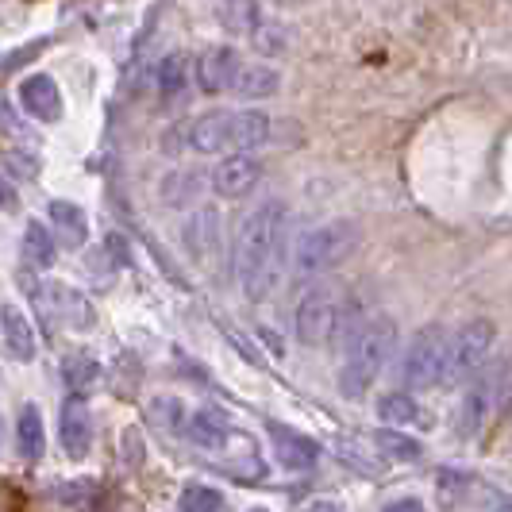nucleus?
Masks as SVG:
<instances>
[{
    "label": "nucleus",
    "instance_id": "14",
    "mask_svg": "<svg viewBox=\"0 0 512 512\" xmlns=\"http://www.w3.org/2000/svg\"><path fill=\"white\" fill-rule=\"evenodd\" d=\"M189 439L197 443V447H205V451H220L231 436H235V424H231V416L224 409H216V405H205V409H197L189 416Z\"/></svg>",
    "mask_w": 512,
    "mask_h": 512
},
{
    "label": "nucleus",
    "instance_id": "24",
    "mask_svg": "<svg viewBox=\"0 0 512 512\" xmlns=\"http://www.w3.org/2000/svg\"><path fill=\"white\" fill-rule=\"evenodd\" d=\"M62 378L70 385V393H85L89 385L101 378V362L93 359V355H85V351H74L62 362Z\"/></svg>",
    "mask_w": 512,
    "mask_h": 512
},
{
    "label": "nucleus",
    "instance_id": "7",
    "mask_svg": "<svg viewBox=\"0 0 512 512\" xmlns=\"http://www.w3.org/2000/svg\"><path fill=\"white\" fill-rule=\"evenodd\" d=\"M509 359L497 362L493 370H486L478 382L470 385L466 393H462L459 401V412H455V436L459 439H470L478 436V428L489 420V412H493V405L505 397V378H509Z\"/></svg>",
    "mask_w": 512,
    "mask_h": 512
},
{
    "label": "nucleus",
    "instance_id": "15",
    "mask_svg": "<svg viewBox=\"0 0 512 512\" xmlns=\"http://www.w3.org/2000/svg\"><path fill=\"white\" fill-rule=\"evenodd\" d=\"M278 135H282V124L266 112H239L235 116V151H266L278 143Z\"/></svg>",
    "mask_w": 512,
    "mask_h": 512
},
{
    "label": "nucleus",
    "instance_id": "26",
    "mask_svg": "<svg viewBox=\"0 0 512 512\" xmlns=\"http://www.w3.org/2000/svg\"><path fill=\"white\" fill-rule=\"evenodd\" d=\"M220 505H224V493H220V489H212V486H201V482L185 486L181 489V497H178L181 512H212V509H220Z\"/></svg>",
    "mask_w": 512,
    "mask_h": 512
},
{
    "label": "nucleus",
    "instance_id": "12",
    "mask_svg": "<svg viewBox=\"0 0 512 512\" xmlns=\"http://www.w3.org/2000/svg\"><path fill=\"white\" fill-rule=\"evenodd\" d=\"M239 70H243V58L231 47H208L201 58H197V85L205 93H228L239 81Z\"/></svg>",
    "mask_w": 512,
    "mask_h": 512
},
{
    "label": "nucleus",
    "instance_id": "23",
    "mask_svg": "<svg viewBox=\"0 0 512 512\" xmlns=\"http://www.w3.org/2000/svg\"><path fill=\"white\" fill-rule=\"evenodd\" d=\"M374 443H378V451H382L385 459H397V462H416L424 455V447L412 436H405L401 428H393V424L378 428V432H374Z\"/></svg>",
    "mask_w": 512,
    "mask_h": 512
},
{
    "label": "nucleus",
    "instance_id": "30",
    "mask_svg": "<svg viewBox=\"0 0 512 512\" xmlns=\"http://www.w3.org/2000/svg\"><path fill=\"white\" fill-rule=\"evenodd\" d=\"M466 482H470L466 474L443 470V474H439V505H447V509H451V505H459L462 493H466Z\"/></svg>",
    "mask_w": 512,
    "mask_h": 512
},
{
    "label": "nucleus",
    "instance_id": "17",
    "mask_svg": "<svg viewBox=\"0 0 512 512\" xmlns=\"http://www.w3.org/2000/svg\"><path fill=\"white\" fill-rule=\"evenodd\" d=\"M20 251H24V262L31 270H51L54 258H58V235H54L47 224H39V220H31L24 228V243H20Z\"/></svg>",
    "mask_w": 512,
    "mask_h": 512
},
{
    "label": "nucleus",
    "instance_id": "5",
    "mask_svg": "<svg viewBox=\"0 0 512 512\" xmlns=\"http://www.w3.org/2000/svg\"><path fill=\"white\" fill-rule=\"evenodd\" d=\"M447 351H451V339L443 335V328H424V332L409 343L405 359H401V378H405V385H409V389L443 385Z\"/></svg>",
    "mask_w": 512,
    "mask_h": 512
},
{
    "label": "nucleus",
    "instance_id": "6",
    "mask_svg": "<svg viewBox=\"0 0 512 512\" xmlns=\"http://www.w3.org/2000/svg\"><path fill=\"white\" fill-rule=\"evenodd\" d=\"M493 339H497V328H493L489 320H470L466 328H459V335L451 339V351H447V374H443V385L470 382V378L489 362Z\"/></svg>",
    "mask_w": 512,
    "mask_h": 512
},
{
    "label": "nucleus",
    "instance_id": "32",
    "mask_svg": "<svg viewBox=\"0 0 512 512\" xmlns=\"http://www.w3.org/2000/svg\"><path fill=\"white\" fill-rule=\"evenodd\" d=\"M66 505H93L97 501V482H70V493H62Z\"/></svg>",
    "mask_w": 512,
    "mask_h": 512
},
{
    "label": "nucleus",
    "instance_id": "33",
    "mask_svg": "<svg viewBox=\"0 0 512 512\" xmlns=\"http://www.w3.org/2000/svg\"><path fill=\"white\" fill-rule=\"evenodd\" d=\"M385 509H420V501H416V497H397V501H389Z\"/></svg>",
    "mask_w": 512,
    "mask_h": 512
},
{
    "label": "nucleus",
    "instance_id": "29",
    "mask_svg": "<svg viewBox=\"0 0 512 512\" xmlns=\"http://www.w3.org/2000/svg\"><path fill=\"white\" fill-rule=\"evenodd\" d=\"M251 35H255V47L266 54H278L285 51V27L282 24H266V20H258L251 27Z\"/></svg>",
    "mask_w": 512,
    "mask_h": 512
},
{
    "label": "nucleus",
    "instance_id": "13",
    "mask_svg": "<svg viewBox=\"0 0 512 512\" xmlns=\"http://www.w3.org/2000/svg\"><path fill=\"white\" fill-rule=\"evenodd\" d=\"M20 104L27 108V116L43 120V124H54L62 120V93L51 77H24L20 81Z\"/></svg>",
    "mask_w": 512,
    "mask_h": 512
},
{
    "label": "nucleus",
    "instance_id": "16",
    "mask_svg": "<svg viewBox=\"0 0 512 512\" xmlns=\"http://www.w3.org/2000/svg\"><path fill=\"white\" fill-rule=\"evenodd\" d=\"M4 351L12 355V359H20V362H31L35 359V351H39V339H35V328H31V320H27L20 308L12 305H4Z\"/></svg>",
    "mask_w": 512,
    "mask_h": 512
},
{
    "label": "nucleus",
    "instance_id": "19",
    "mask_svg": "<svg viewBox=\"0 0 512 512\" xmlns=\"http://www.w3.org/2000/svg\"><path fill=\"white\" fill-rule=\"evenodd\" d=\"M47 297H51L47 305H51L54 320H62V324H70V328H85V324H93V305H89L81 293H74L70 285H54Z\"/></svg>",
    "mask_w": 512,
    "mask_h": 512
},
{
    "label": "nucleus",
    "instance_id": "20",
    "mask_svg": "<svg viewBox=\"0 0 512 512\" xmlns=\"http://www.w3.org/2000/svg\"><path fill=\"white\" fill-rule=\"evenodd\" d=\"M16 443H20V455L24 459H43L47 451V432H43V412L35 405H24L20 416H16Z\"/></svg>",
    "mask_w": 512,
    "mask_h": 512
},
{
    "label": "nucleus",
    "instance_id": "4",
    "mask_svg": "<svg viewBox=\"0 0 512 512\" xmlns=\"http://www.w3.org/2000/svg\"><path fill=\"white\" fill-rule=\"evenodd\" d=\"M355 243H359V228L351 220H332V224H320V228L305 231L297 251H293L297 278L305 282V278H316L324 270H335L343 258L355 251Z\"/></svg>",
    "mask_w": 512,
    "mask_h": 512
},
{
    "label": "nucleus",
    "instance_id": "8",
    "mask_svg": "<svg viewBox=\"0 0 512 512\" xmlns=\"http://www.w3.org/2000/svg\"><path fill=\"white\" fill-rule=\"evenodd\" d=\"M235 116H239V112H228V108H216V112L197 116V120L189 124V131H185V143L201 154L235 151Z\"/></svg>",
    "mask_w": 512,
    "mask_h": 512
},
{
    "label": "nucleus",
    "instance_id": "10",
    "mask_svg": "<svg viewBox=\"0 0 512 512\" xmlns=\"http://www.w3.org/2000/svg\"><path fill=\"white\" fill-rule=\"evenodd\" d=\"M258 178H262V166H258L247 151H235L231 158H224V162L216 166V174L208 181H212V189H216L224 201H239V197H247V193L255 189Z\"/></svg>",
    "mask_w": 512,
    "mask_h": 512
},
{
    "label": "nucleus",
    "instance_id": "1",
    "mask_svg": "<svg viewBox=\"0 0 512 512\" xmlns=\"http://www.w3.org/2000/svg\"><path fill=\"white\" fill-rule=\"evenodd\" d=\"M285 258H289V208L282 201H266L243 220L235 243V270L247 301L262 305L274 297V289L282 285Z\"/></svg>",
    "mask_w": 512,
    "mask_h": 512
},
{
    "label": "nucleus",
    "instance_id": "11",
    "mask_svg": "<svg viewBox=\"0 0 512 512\" xmlns=\"http://www.w3.org/2000/svg\"><path fill=\"white\" fill-rule=\"evenodd\" d=\"M58 439L66 447L70 459H85L89 455V443H93V416H89V405L81 401V393H70L66 405H62V416H58Z\"/></svg>",
    "mask_w": 512,
    "mask_h": 512
},
{
    "label": "nucleus",
    "instance_id": "9",
    "mask_svg": "<svg viewBox=\"0 0 512 512\" xmlns=\"http://www.w3.org/2000/svg\"><path fill=\"white\" fill-rule=\"evenodd\" d=\"M266 432H270V443H274V459L282 462L285 470H312L316 466V459H320V443L316 439L289 428L285 420H270Z\"/></svg>",
    "mask_w": 512,
    "mask_h": 512
},
{
    "label": "nucleus",
    "instance_id": "28",
    "mask_svg": "<svg viewBox=\"0 0 512 512\" xmlns=\"http://www.w3.org/2000/svg\"><path fill=\"white\" fill-rule=\"evenodd\" d=\"M151 416H154V424H162L166 432L189 428V416H185L178 397H158V401H151Z\"/></svg>",
    "mask_w": 512,
    "mask_h": 512
},
{
    "label": "nucleus",
    "instance_id": "31",
    "mask_svg": "<svg viewBox=\"0 0 512 512\" xmlns=\"http://www.w3.org/2000/svg\"><path fill=\"white\" fill-rule=\"evenodd\" d=\"M4 174H8V178H35V174H39V158H35V154L27 158V154H20V151H8L4 154Z\"/></svg>",
    "mask_w": 512,
    "mask_h": 512
},
{
    "label": "nucleus",
    "instance_id": "3",
    "mask_svg": "<svg viewBox=\"0 0 512 512\" xmlns=\"http://www.w3.org/2000/svg\"><path fill=\"white\" fill-rule=\"evenodd\" d=\"M297 339L305 347H328L335 339H347L359 324V308L343 285H316L297 305Z\"/></svg>",
    "mask_w": 512,
    "mask_h": 512
},
{
    "label": "nucleus",
    "instance_id": "25",
    "mask_svg": "<svg viewBox=\"0 0 512 512\" xmlns=\"http://www.w3.org/2000/svg\"><path fill=\"white\" fill-rule=\"evenodd\" d=\"M378 416H382V424H393V428H405V424H416L420 420V409H416V401H412V393H385L382 401H378Z\"/></svg>",
    "mask_w": 512,
    "mask_h": 512
},
{
    "label": "nucleus",
    "instance_id": "2",
    "mask_svg": "<svg viewBox=\"0 0 512 512\" xmlns=\"http://www.w3.org/2000/svg\"><path fill=\"white\" fill-rule=\"evenodd\" d=\"M397 347V324L389 316H366L355 332L343 339V362H339V389L343 397L359 401L370 385L378 382L385 362Z\"/></svg>",
    "mask_w": 512,
    "mask_h": 512
},
{
    "label": "nucleus",
    "instance_id": "18",
    "mask_svg": "<svg viewBox=\"0 0 512 512\" xmlns=\"http://www.w3.org/2000/svg\"><path fill=\"white\" fill-rule=\"evenodd\" d=\"M47 216H51L54 235H58L66 247H81V243L89 239V220H85V212H81L74 201H51V205H47Z\"/></svg>",
    "mask_w": 512,
    "mask_h": 512
},
{
    "label": "nucleus",
    "instance_id": "21",
    "mask_svg": "<svg viewBox=\"0 0 512 512\" xmlns=\"http://www.w3.org/2000/svg\"><path fill=\"white\" fill-rule=\"evenodd\" d=\"M205 189V174L201 170H174L162 181V201L170 208H189Z\"/></svg>",
    "mask_w": 512,
    "mask_h": 512
},
{
    "label": "nucleus",
    "instance_id": "22",
    "mask_svg": "<svg viewBox=\"0 0 512 512\" xmlns=\"http://www.w3.org/2000/svg\"><path fill=\"white\" fill-rule=\"evenodd\" d=\"M235 93L247 97V101H262V97L278 93V70H270V66H247L243 62L239 81H235Z\"/></svg>",
    "mask_w": 512,
    "mask_h": 512
},
{
    "label": "nucleus",
    "instance_id": "27",
    "mask_svg": "<svg viewBox=\"0 0 512 512\" xmlns=\"http://www.w3.org/2000/svg\"><path fill=\"white\" fill-rule=\"evenodd\" d=\"M185 77H189L185 58H181V54H166V58L158 62V93H162V97H178L181 89H185Z\"/></svg>",
    "mask_w": 512,
    "mask_h": 512
}]
</instances>
